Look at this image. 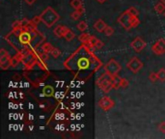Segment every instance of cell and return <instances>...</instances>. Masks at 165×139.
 <instances>
[{
  "label": "cell",
  "instance_id": "ac0fdd59",
  "mask_svg": "<svg viewBox=\"0 0 165 139\" xmlns=\"http://www.w3.org/2000/svg\"><path fill=\"white\" fill-rule=\"evenodd\" d=\"M13 30L16 31V32H20V30H22L23 28L21 27V23H20V20H16L13 22Z\"/></svg>",
  "mask_w": 165,
  "mask_h": 139
},
{
  "label": "cell",
  "instance_id": "74e56055",
  "mask_svg": "<svg viewBox=\"0 0 165 139\" xmlns=\"http://www.w3.org/2000/svg\"><path fill=\"white\" fill-rule=\"evenodd\" d=\"M97 1L99 2V3H100V4H102V3H104L106 0H97Z\"/></svg>",
  "mask_w": 165,
  "mask_h": 139
},
{
  "label": "cell",
  "instance_id": "8992f818",
  "mask_svg": "<svg viewBox=\"0 0 165 139\" xmlns=\"http://www.w3.org/2000/svg\"><path fill=\"white\" fill-rule=\"evenodd\" d=\"M114 105H115L114 100L111 98L107 97V96L102 97V98L99 100V106L104 111H107L109 109H111L112 107H114Z\"/></svg>",
  "mask_w": 165,
  "mask_h": 139
},
{
  "label": "cell",
  "instance_id": "8d00e7d4",
  "mask_svg": "<svg viewBox=\"0 0 165 139\" xmlns=\"http://www.w3.org/2000/svg\"><path fill=\"white\" fill-rule=\"evenodd\" d=\"M24 1H25L27 4H28V5H32V4H34V3L37 1V0H24Z\"/></svg>",
  "mask_w": 165,
  "mask_h": 139
},
{
  "label": "cell",
  "instance_id": "e575fe53",
  "mask_svg": "<svg viewBox=\"0 0 165 139\" xmlns=\"http://www.w3.org/2000/svg\"><path fill=\"white\" fill-rule=\"evenodd\" d=\"M158 131L160 132H162V133H165V122H162V123H160L159 124V126H158Z\"/></svg>",
  "mask_w": 165,
  "mask_h": 139
},
{
  "label": "cell",
  "instance_id": "e0dca14e",
  "mask_svg": "<svg viewBox=\"0 0 165 139\" xmlns=\"http://www.w3.org/2000/svg\"><path fill=\"white\" fill-rule=\"evenodd\" d=\"M154 9H155V11H157V13L163 14L165 11V4H163L162 2H158V3L155 4Z\"/></svg>",
  "mask_w": 165,
  "mask_h": 139
},
{
  "label": "cell",
  "instance_id": "603a6c76",
  "mask_svg": "<svg viewBox=\"0 0 165 139\" xmlns=\"http://www.w3.org/2000/svg\"><path fill=\"white\" fill-rule=\"evenodd\" d=\"M20 60L18 59L17 56H14V57H12L11 59H10V64H11V67H17L18 64H20Z\"/></svg>",
  "mask_w": 165,
  "mask_h": 139
},
{
  "label": "cell",
  "instance_id": "d6a6232c",
  "mask_svg": "<svg viewBox=\"0 0 165 139\" xmlns=\"http://www.w3.org/2000/svg\"><path fill=\"white\" fill-rule=\"evenodd\" d=\"M103 45H104V44L102 43V42L100 41V40H98V41H97V43H96L95 48H96V49H100V48H103Z\"/></svg>",
  "mask_w": 165,
  "mask_h": 139
},
{
  "label": "cell",
  "instance_id": "4fadbf2b",
  "mask_svg": "<svg viewBox=\"0 0 165 139\" xmlns=\"http://www.w3.org/2000/svg\"><path fill=\"white\" fill-rule=\"evenodd\" d=\"M10 59H11V56L10 54L8 53V51H6L4 48L0 49V64L10 61Z\"/></svg>",
  "mask_w": 165,
  "mask_h": 139
},
{
  "label": "cell",
  "instance_id": "6da1fadb",
  "mask_svg": "<svg viewBox=\"0 0 165 139\" xmlns=\"http://www.w3.org/2000/svg\"><path fill=\"white\" fill-rule=\"evenodd\" d=\"M119 24H121L126 30H130L131 28H135L140 24V20L138 17L130 15L127 11H125L122 15L118 17Z\"/></svg>",
  "mask_w": 165,
  "mask_h": 139
},
{
  "label": "cell",
  "instance_id": "30bf717a",
  "mask_svg": "<svg viewBox=\"0 0 165 139\" xmlns=\"http://www.w3.org/2000/svg\"><path fill=\"white\" fill-rule=\"evenodd\" d=\"M67 30H68V27L64 25H58L56 26V28L54 29V35L58 37V38H64V35H65Z\"/></svg>",
  "mask_w": 165,
  "mask_h": 139
},
{
  "label": "cell",
  "instance_id": "277c9868",
  "mask_svg": "<svg viewBox=\"0 0 165 139\" xmlns=\"http://www.w3.org/2000/svg\"><path fill=\"white\" fill-rule=\"evenodd\" d=\"M104 71L110 76H117L121 71V65L115 59H110L109 62L104 66Z\"/></svg>",
  "mask_w": 165,
  "mask_h": 139
},
{
  "label": "cell",
  "instance_id": "f546056e",
  "mask_svg": "<svg viewBox=\"0 0 165 139\" xmlns=\"http://www.w3.org/2000/svg\"><path fill=\"white\" fill-rule=\"evenodd\" d=\"M80 16H81V15H80V14H79L78 12H77L76 10L71 14V17H72V18L73 20H78V18L80 17Z\"/></svg>",
  "mask_w": 165,
  "mask_h": 139
},
{
  "label": "cell",
  "instance_id": "ab89813d",
  "mask_svg": "<svg viewBox=\"0 0 165 139\" xmlns=\"http://www.w3.org/2000/svg\"><path fill=\"white\" fill-rule=\"evenodd\" d=\"M163 16L165 17V11H164V13H163Z\"/></svg>",
  "mask_w": 165,
  "mask_h": 139
},
{
  "label": "cell",
  "instance_id": "4316f807",
  "mask_svg": "<svg viewBox=\"0 0 165 139\" xmlns=\"http://www.w3.org/2000/svg\"><path fill=\"white\" fill-rule=\"evenodd\" d=\"M149 78H150V80L152 81V82H155V81H157L159 80L158 79V75H157V73H150V76H149Z\"/></svg>",
  "mask_w": 165,
  "mask_h": 139
},
{
  "label": "cell",
  "instance_id": "83f0119b",
  "mask_svg": "<svg viewBox=\"0 0 165 139\" xmlns=\"http://www.w3.org/2000/svg\"><path fill=\"white\" fill-rule=\"evenodd\" d=\"M103 33L106 35V36H112L113 35V33H114V28H112L111 26H107L106 28L104 29V31H103Z\"/></svg>",
  "mask_w": 165,
  "mask_h": 139
},
{
  "label": "cell",
  "instance_id": "cb8c5ba5",
  "mask_svg": "<svg viewBox=\"0 0 165 139\" xmlns=\"http://www.w3.org/2000/svg\"><path fill=\"white\" fill-rule=\"evenodd\" d=\"M90 36H91V35H89L88 33H84V32H83V33H82V34L78 37V40L81 42V43L85 44L86 42H87V40L89 39V37H90Z\"/></svg>",
  "mask_w": 165,
  "mask_h": 139
},
{
  "label": "cell",
  "instance_id": "ba28073f",
  "mask_svg": "<svg viewBox=\"0 0 165 139\" xmlns=\"http://www.w3.org/2000/svg\"><path fill=\"white\" fill-rule=\"evenodd\" d=\"M18 41L21 45H26L28 44H31L32 42V36L28 31H26L25 29L20 30V32L18 33Z\"/></svg>",
  "mask_w": 165,
  "mask_h": 139
},
{
  "label": "cell",
  "instance_id": "f35d334b",
  "mask_svg": "<svg viewBox=\"0 0 165 139\" xmlns=\"http://www.w3.org/2000/svg\"><path fill=\"white\" fill-rule=\"evenodd\" d=\"M160 2H162L163 4H165V0H160Z\"/></svg>",
  "mask_w": 165,
  "mask_h": 139
},
{
  "label": "cell",
  "instance_id": "9c48e42d",
  "mask_svg": "<svg viewBox=\"0 0 165 139\" xmlns=\"http://www.w3.org/2000/svg\"><path fill=\"white\" fill-rule=\"evenodd\" d=\"M130 46L135 50L136 52H140L146 48V43L141 37H137V38H135L131 42Z\"/></svg>",
  "mask_w": 165,
  "mask_h": 139
},
{
  "label": "cell",
  "instance_id": "ffe728a7",
  "mask_svg": "<svg viewBox=\"0 0 165 139\" xmlns=\"http://www.w3.org/2000/svg\"><path fill=\"white\" fill-rule=\"evenodd\" d=\"M71 6L73 8V9H78L79 7L82 6V2L81 0H72L71 1Z\"/></svg>",
  "mask_w": 165,
  "mask_h": 139
},
{
  "label": "cell",
  "instance_id": "3957f363",
  "mask_svg": "<svg viewBox=\"0 0 165 139\" xmlns=\"http://www.w3.org/2000/svg\"><path fill=\"white\" fill-rule=\"evenodd\" d=\"M96 83H97V85L99 89L102 90L104 93H108L110 92V90L113 89V87L111 85V81H110V76H108L106 73L99 76Z\"/></svg>",
  "mask_w": 165,
  "mask_h": 139
},
{
  "label": "cell",
  "instance_id": "7c38bea8",
  "mask_svg": "<svg viewBox=\"0 0 165 139\" xmlns=\"http://www.w3.org/2000/svg\"><path fill=\"white\" fill-rule=\"evenodd\" d=\"M106 27H107V24L102 20H100V18L94 23V28L98 32H103Z\"/></svg>",
  "mask_w": 165,
  "mask_h": 139
},
{
  "label": "cell",
  "instance_id": "4dcf8cb0",
  "mask_svg": "<svg viewBox=\"0 0 165 139\" xmlns=\"http://www.w3.org/2000/svg\"><path fill=\"white\" fill-rule=\"evenodd\" d=\"M32 22L34 23L35 25H38L39 23L42 21V18H41V16H35L34 17H33V20H31Z\"/></svg>",
  "mask_w": 165,
  "mask_h": 139
},
{
  "label": "cell",
  "instance_id": "5bb4252c",
  "mask_svg": "<svg viewBox=\"0 0 165 139\" xmlns=\"http://www.w3.org/2000/svg\"><path fill=\"white\" fill-rule=\"evenodd\" d=\"M43 93L44 94V96H47V97H51L53 94H54V89H53V87L52 86H45L44 88V90H43Z\"/></svg>",
  "mask_w": 165,
  "mask_h": 139
},
{
  "label": "cell",
  "instance_id": "7a4b0ae2",
  "mask_svg": "<svg viewBox=\"0 0 165 139\" xmlns=\"http://www.w3.org/2000/svg\"><path fill=\"white\" fill-rule=\"evenodd\" d=\"M42 22H44L47 27H51L59 20V15L51 7H47L41 14Z\"/></svg>",
  "mask_w": 165,
  "mask_h": 139
},
{
  "label": "cell",
  "instance_id": "44dd1931",
  "mask_svg": "<svg viewBox=\"0 0 165 139\" xmlns=\"http://www.w3.org/2000/svg\"><path fill=\"white\" fill-rule=\"evenodd\" d=\"M88 65H89L88 61H87V60L84 59V58L80 59L79 61H78V67L80 69H86L87 67H88Z\"/></svg>",
  "mask_w": 165,
  "mask_h": 139
},
{
  "label": "cell",
  "instance_id": "2e32d148",
  "mask_svg": "<svg viewBox=\"0 0 165 139\" xmlns=\"http://www.w3.org/2000/svg\"><path fill=\"white\" fill-rule=\"evenodd\" d=\"M42 49H43L44 53L48 54V53L51 52V50L53 49V46H52L51 44H49V43H44V44L42 45Z\"/></svg>",
  "mask_w": 165,
  "mask_h": 139
},
{
  "label": "cell",
  "instance_id": "836d02e7",
  "mask_svg": "<svg viewBox=\"0 0 165 139\" xmlns=\"http://www.w3.org/2000/svg\"><path fill=\"white\" fill-rule=\"evenodd\" d=\"M128 86V81L126 79V78H123L121 79V87L122 88H127Z\"/></svg>",
  "mask_w": 165,
  "mask_h": 139
},
{
  "label": "cell",
  "instance_id": "d6986e66",
  "mask_svg": "<svg viewBox=\"0 0 165 139\" xmlns=\"http://www.w3.org/2000/svg\"><path fill=\"white\" fill-rule=\"evenodd\" d=\"M87 23H86V21H84V20H82V21H80L78 24L76 25V27H77V29H78L79 31H81V32H84L86 29H87Z\"/></svg>",
  "mask_w": 165,
  "mask_h": 139
},
{
  "label": "cell",
  "instance_id": "d590c367",
  "mask_svg": "<svg viewBox=\"0 0 165 139\" xmlns=\"http://www.w3.org/2000/svg\"><path fill=\"white\" fill-rule=\"evenodd\" d=\"M76 11L78 12V13L80 14V15L82 16V15H83V14H84V12H85V9H84V7H83V6H81V7H79L78 9H76Z\"/></svg>",
  "mask_w": 165,
  "mask_h": 139
},
{
  "label": "cell",
  "instance_id": "52a82bcc",
  "mask_svg": "<svg viewBox=\"0 0 165 139\" xmlns=\"http://www.w3.org/2000/svg\"><path fill=\"white\" fill-rule=\"evenodd\" d=\"M152 50L155 55H162L165 53V40H157L152 46Z\"/></svg>",
  "mask_w": 165,
  "mask_h": 139
},
{
  "label": "cell",
  "instance_id": "d4e9b609",
  "mask_svg": "<svg viewBox=\"0 0 165 139\" xmlns=\"http://www.w3.org/2000/svg\"><path fill=\"white\" fill-rule=\"evenodd\" d=\"M127 11L130 13V15H132V16H135V17H138L139 16V12L137 11V9L135 7H130Z\"/></svg>",
  "mask_w": 165,
  "mask_h": 139
},
{
  "label": "cell",
  "instance_id": "5b68a950",
  "mask_svg": "<svg viewBox=\"0 0 165 139\" xmlns=\"http://www.w3.org/2000/svg\"><path fill=\"white\" fill-rule=\"evenodd\" d=\"M143 67H144V64L137 57L131 58V60H130V62L127 64V68L133 73H137L139 71H141Z\"/></svg>",
  "mask_w": 165,
  "mask_h": 139
},
{
  "label": "cell",
  "instance_id": "f1b7e54d",
  "mask_svg": "<svg viewBox=\"0 0 165 139\" xmlns=\"http://www.w3.org/2000/svg\"><path fill=\"white\" fill-rule=\"evenodd\" d=\"M30 22H31V20H27V18H23V20H20V23H21V27L22 28H25V27H27L29 24H30Z\"/></svg>",
  "mask_w": 165,
  "mask_h": 139
},
{
  "label": "cell",
  "instance_id": "8fae6325",
  "mask_svg": "<svg viewBox=\"0 0 165 139\" xmlns=\"http://www.w3.org/2000/svg\"><path fill=\"white\" fill-rule=\"evenodd\" d=\"M121 79L122 77L117 76H110V81H111V85L113 87V89H119L121 87Z\"/></svg>",
  "mask_w": 165,
  "mask_h": 139
},
{
  "label": "cell",
  "instance_id": "9a60e30c",
  "mask_svg": "<svg viewBox=\"0 0 165 139\" xmlns=\"http://www.w3.org/2000/svg\"><path fill=\"white\" fill-rule=\"evenodd\" d=\"M75 34L73 33V32H72L71 29H69V28H68V30L66 31L65 35H64V38H65V40L68 41V42H70V41L73 40V39H75Z\"/></svg>",
  "mask_w": 165,
  "mask_h": 139
},
{
  "label": "cell",
  "instance_id": "7402d4cb",
  "mask_svg": "<svg viewBox=\"0 0 165 139\" xmlns=\"http://www.w3.org/2000/svg\"><path fill=\"white\" fill-rule=\"evenodd\" d=\"M158 79L161 82H165V69H160L157 72Z\"/></svg>",
  "mask_w": 165,
  "mask_h": 139
},
{
  "label": "cell",
  "instance_id": "484cf974",
  "mask_svg": "<svg viewBox=\"0 0 165 139\" xmlns=\"http://www.w3.org/2000/svg\"><path fill=\"white\" fill-rule=\"evenodd\" d=\"M50 54L52 55L53 58H58L59 56L61 55V51L59 50L57 48H53V49L51 50V52H50Z\"/></svg>",
  "mask_w": 165,
  "mask_h": 139
},
{
  "label": "cell",
  "instance_id": "1f68e13d",
  "mask_svg": "<svg viewBox=\"0 0 165 139\" xmlns=\"http://www.w3.org/2000/svg\"><path fill=\"white\" fill-rule=\"evenodd\" d=\"M11 67V64H10V61H8V62H5V63H1L0 64V68H1L2 70H8L9 68Z\"/></svg>",
  "mask_w": 165,
  "mask_h": 139
}]
</instances>
